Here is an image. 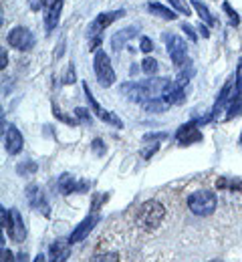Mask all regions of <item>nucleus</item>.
<instances>
[{
    "label": "nucleus",
    "mask_w": 242,
    "mask_h": 262,
    "mask_svg": "<svg viewBox=\"0 0 242 262\" xmlns=\"http://www.w3.org/2000/svg\"><path fill=\"white\" fill-rule=\"evenodd\" d=\"M234 85H236V79H234V77H230V81L220 89L218 99H216V103H214V107H212V111H210L212 119H218V115L224 111V107H228V105H230V99H232V93H234Z\"/></svg>",
    "instance_id": "nucleus-10"
},
{
    "label": "nucleus",
    "mask_w": 242,
    "mask_h": 262,
    "mask_svg": "<svg viewBox=\"0 0 242 262\" xmlns=\"http://www.w3.org/2000/svg\"><path fill=\"white\" fill-rule=\"evenodd\" d=\"M27 198H29V204L38 210V212H42L45 216H51V210H49V202H47V198L42 194V190L36 186V184H31L29 188H27Z\"/></svg>",
    "instance_id": "nucleus-14"
},
{
    "label": "nucleus",
    "mask_w": 242,
    "mask_h": 262,
    "mask_svg": "<svg viewBox=\"0 0 242 262\" xmlns=\"http://www.w3.org/2000/svg\"><path fill=\"white\" fill-rule=\"evenodd\" d=\"M175 139H178L180 145L200 143V141H202V131L198 129V123L190 121V123H184L180 129L175 131Z\"/></svg>",
    "instance_id": "nucleus-11"
},
{
    "label": "nucleus",
    "mask_w": 242,
    "mask_h": 262,
    "mask_svg": "<svg viewBox=\"0 0 242 262\" xmlns=\"http://www.w3.org/2000/svg\"><path fill=\"white\" fill-rule=\"evenodd\" d=\"M45 2H47V0H29V6H31V10L38 12L40 8H45Z\"/></svg>",
    "instance_id": "nucleus-35"
},
{
    "label": "nucleus",
    "mask_w": 242,
    "mask_h": 262,
    "mask_svg": "<svg viewBox=\"0 0 242 262\" xmlns=\"http://www.w3.org/2000/svg\"><path fill=\"white\" fill-rule=\"evenodd\" d=\"M53 113H55V117H59L61 121H67V123H75V119H73V117H67V115H63V113H61V109H57V107H55V111H53Z\"/></svg>",
    "instance_id": "nucleus-36"
},
{
    "label": "nucleus",
    "mask_w": 242,
    "mask_h": 262,
    "mask_svg": "<svg viewBox=\"0 0 242 262\" xmlns=\"http://www.w3.org/2000/svg\"><path fill=\"white\" fill-rule=\"evenodd\" d=\"M91 147H93V151H95L97 156H103L105 149H107V147H105V143L101 141V139H95V141L91 143Z\"/></svg>",
    "instance_id": "nucleus-30"
},
{
    "label": "nucleus",
    "mask_w": 242,
    "mask_h": 262,
    "mask_svg": "<svg viewBox=\"0 0 242 262\" xmlns=\"http://www.w3.org/2000/svg\"><path fill=\"white\" fill-rule=\"evenodd\" d=\"M162 99L166 101V105H175V103H182L186 95H184V85L178 83V81H170L162 93Z\"/></svg>",
    "instance_id": "nucleus-15"
},
{
    "label": "nucleus",
    "mask_w": 242,
    "mask_h": 262,
    "mask_svg": "<svg viewBox=\"0 0 242 262\" xmlns=\"http://www.w3.org/2000/svg\"><path fill=\"white\" fill-rule=\"evenodd\" d=\"M147 10L153 12V14H158V16H162V18H166V20H175V18H178V14L173 12L172 8H166V6L160 4V2H149V4H147Z\"/></svg>",
    "instance_id": "nucleus-20"
},
{
    "label": "nucleus",
    "mask_w": 242,
    "mask_h": 262,
    "mask_svg": "<svg viewBox=\"0 0 242 262\" xmlns=\"http://www.w3.org/2000/svg\"><path fill=\"white\" fill-rule=\"evenodd\" d=\"M23 145H25L23 133L16 129V127L8 125V127L4 129V149H6L10 156H16V154L23 151Z\"/></svg>",
    "instance_id": "nucleus-13"
},
{
    "label": "nucleus",
    "mask_w": 242,
    "mask_h": 262,
    "mask_svg": "<svg viewBox=\"0 0 242 262\" xmlns=\"http://www.w3.org/2000/svg\"><path fill=\"white\" fill-rule=\"evenodd\" d=\"M166 137H168V133H164V131L162 133H147V135H143V141H151V139L160 141V139H166Z\"/></svg>",
    "instance_id": "nucleus-32"
},
{
    "label": "nucleus",
    "mask_w": 242,
    "mask_h": 262,
    "mask_svg": "<svg viewBox=\"0 0 242 262\" xmlns=\"http://www.w3.org/2000/svg\"><path fill=\"white\" fill-rule=\"evenodd\" d=\"M138 27H127V29H121L119 33H115L111 36V49L115 51V53H119L134 36H138Z\"/></svg>",
    "instance_id": "nucleus-16"
},
{
    "label": "nucleus",
    "mask_w": 242,
    "mask_h": 262,
    "mask_svg": "<svg viewBox=\"0 0 242 262\" xmlns=\"http://www.w3.org/2000/svg\"><path fill=\"white\" fill-rule=\"evenodd\" d=\"M125 14V10L123 8H119V10H111V12H101V14H97L95 16V20L89 25V29H87V36L89 38H93V47L91 49H97V45L101 42V38H99V34L101 31H105L111 23H115L117 18H121Z\"/></svg>",
    "instance_id": "nucleus-4"
},
{
    "label": "nucleus",
    "mask_w": 242,
    "mask_h": 262,
    "mask_svg": "<svg viewBox=\"0 0 242 262\" xmlns=\"http://www.w3.org/2000/svg\"><path fill=\"white\" fill-rule=\"evenodd\" d=\"M170 4H172L173 8L178 10V12H182V14H186V16H190V4L186 2V0H168Z\"/></svg>",
    "instance_id": "nucleus-26"
},
{
    "label": "nucleus",
    "mask_w": 242,
    "mask_h": 262,
    "mask_svg": "<svg viewBox=\"0 0 242 262\" xmlns=\"http://www.w3.org/2000/svg\"><path fill=\"white\" fill-rule=\"evenodd\" d=\"M0 59H2V63H0V67H2V69H6V65H8V57H6V49H2V53H0Z\"/></svg>",
    "instance_id": "nucleus-37"
},
{
    "label": "nucleus",
    "mask_w": 242,
    "mask_h": 262,
    "mask_svg": "<svg viewBox=\"0 0 242 262\" xmlns=\"http://www.w3.org/2000/svg\"><path fill=\"white\" fill-rule=\"evenodd\" d=\"M216 206H218V198H216L214 192H210V190H196L194 194L188 196V208L196 216H202L204 218V216L214 214Z\"/></svg>",
    "instance_id": "nucleus-2"
},
{
    "label": "nucleus",
    "mask_w": 242,
    "mask_h": 262,
    "mask_svg": "<svg viewBox=\"0 0 242 262\" xmlns=\"http://www.w3.org/2000/svg\"><path fill=\"white\" fill-rule=\"evenodd\" d=\"M240 143H242V135H240Z\"/></svg>",
    "instance_id": "nucleus-42"
},
{
    "label": "nucleus",
    "mask_w": 242,
    "mask_h": 262,
    "mask_svg": "<svg viewBox=\"0 0 242 262\" xmlns=\"http://www.w3.org/2000/svg\"><path fill=\"white\" fill-rule=\"evenodd\" d=\"M63 83H65V85L75 83V67L73 65H69V69H67V75H65V79H63Z\"/></svg>",
    "instance_id": "nucleus-34"
},
{
    "label": "nucleus",
    "mask_w": 242,
    "mask_h": 262,
    "mask_svg": "<svg viewBox=\"0 0 242 262\" xmlns=\"http://www.w3.org/2000/svg\"><path fill=\"white\" fill-rule=\"evenodd\" d=\"M12 212V228L8 232V236L14 240V242H23L27 238V228H25V222H23V216L18 210H10Z\"/></svg>",
    "instance_id": "nucleus-17"
},
{
    "label": "nucleus",
    "mask_w": 242,
    "mask_h": 262,
    "mask_svg": "<svg viewBox=\"0 0 242 262\" xmlns=\"http://www.w3.org/2000/svg\"><path fill=\"white\" fill-rule=\"evenodd\" d=\"M57 188H59V192L63 196H69V194H87L89 188H91V184L87 180H77L71 173H63L59 178V182H57Z\"/></svg>",
    "instance_id": "nucleus-8"
},
{
    "label": "nucleus",
    "mask_w": 242,
    "mask_h": 262,
    "mask_svg": "<svg viewBox=\"0 0 242 262\" xmlns=\"http://www.w3.org/2000/svg\"><path fill=\"white\" fill-rule=\"evenodd\" d=\"M166 47H168V55L172 59V63L175 67H182L186 61H188V47H186V40L178 34H164L162 36Z\"/></svg>",
    "instance_id": "nucleus-6"
},
{
    "label": "nucleus",
    "mask_w": 242,
    "mask_h": 262,
    "mask_svg": "<svg viewBox=\"0 0 242 262\" xmlns=\"http://www.w3.org/2000/svg\"><path fill=\"white\" fill-rule=\"evenodd\" d=\"M83 91H85V99H87V103H89L91 111L95 113V117H99L103 123L111 125V127H117V129H121V127H123V121H121L115 113L107 111L105 107H101V105L97 103V99H95V95L91 93V89H89V85H87V83H83Z\"/></svg>",
    "instance_id": "nucleus-5"
},
{
    "label": "nucleus",
    "mask_w": 242,
    "mask_h": 262,
    "mask_svg": "<svg viewBox=\"0 0 242 262\" xmlns=\"http://www.w3.org/2000/svg\"><path fill=\"white\" fill-rule=\"evenodd\" d=\"M139 49H141L143 53H151V51H153V42H151V38H147V36H141Z\"/></svg>",
    "instance_id": "nucleus-29"
},
{
    "label": "nucleus",
    "mask_w": 242,
    "mask_h": 262,
    "mask_svg": "<svg viewBox=\"0 0 242 262\" xmlns=\"http://www.w3.org/2000/svg\"><path fill=\"white\" fill-rule=\"evenodd\" d=\"M198 31L202 33V36H204V38H208V36H210V31H208V27H206V25H202V23L198 25Z\"/></svg>",
    "instance_id": "nucleus-38"
},
{
    "label": "nucleus",
    "mask_w": 242,
    "mask_h": 262,
    "mask_svg": "<svg viewBox=\"0 0 242 262\" xmlns=\"http://www.w3.org/2000/svg\"><path fill=\"white\" fill-rule=\"evenodd\" d=\"M222 8H224V12L228 14L230 23H232L234 27H238V25H240V16H238V12H236V10H232V6H230L228 2H224V4H222Z\"/></svg>",
    "instance_id": "nucleus-25"
},
{
    "label": "nucleus",
    "mask_w": 242,
    "mask_h": 262,
    "mask_svg": "<svg viewBox=\"0 0 242 262\" xmlns=\"http://www.w3.org/2000/svg\"><path fill=\"white\" fill-rule=\"evenodd\" d=\"M2 260H4V262H6V260H12V254H10V252H8V250H6L4 246H2Z\"/></svg>",
    "instance_id": "nucleus-39"
},
{
    "label": "nucleus",
    "mask_w": 242,
    "mask_h": 262,
    "mask_svg": "<svg viewBox=\"0 0 242 262\" xmlns=\"http://www.w3.org/2000/svg\"><path fill=\"white\" fill-rule=\"evenodd\" d=\"M236 85H234V93L230 99V105H228V119H234L242 113V59L238 61V69H236Z\"/></svg>",
    "instance_id": "nucleus-9"
},
{
    "label": "nucleus",
    "mask_w": 242,
    "mask_h": 262,
    "mask_svg": "<svg viewBox=\"0 0 242 262\" xmlns=\"http://www.w3.org/2000/svg\"><path fill=\"white\" fill-rule=\"evenodd\" d=\"M182 31L190 36V40H192V42H196V40H198V34L194 33V27H190V25H186V23H184V25H182Z\"/></svg>",
    "instance_id": "nucleus-33"
},
{
    "label": "nucleus",
    "mask_w": 242,
    "mask_h": 262,
    "mask_svg": "<svg viewBox=\"0 0 242 262\" xmlns=\"http://www.w3.org/2000/svg\"><path fill=\"white\" fill-rule=\"evenodd\" d=\"M75 115L79 117V121H81V123H89V125H91V113H89L87 109L77 107V109H75Z\"/></svg>",
    "instance_id": "nucleus-27"
},
{
    "label": "nucleus",
    "mask_w": 242,
    "mask_h": 262,
    "mask_svg": "<svg viewBox=\"0 0 242 262\" xmlns=\"http://www.w3.org/2000/svg\"><path fill=\"white\" fill-rule=\"evenodd\" d=\"M192 6L196 8V12H198V16L206 23V25H216V18L210 14V10H208V6L204 2H200V0H192Z\"/></svg>",
    "instance_id": "nucleus-21"
},
{
    "label": "nucleus",
    "mask_w": 242,
    "mask_h": 262,
    "mask_svg": "<svg viewBox=\"0 0 242 262\" xmlns=\"http://www.w3.org/2000/svg\"><path fill=\"white\" fill-rule=\"evenodd\" d=\"M16 171L23 176V173H35L36 171V164L35 162H29V164L25 165V164H20L18 167H16Z\"/></svg>",
    "instance_id": "nucleus-28"
},
{
    "label": "nucleus",
    "mask_w": 242,
    "mask_h": 262,
    "mask_svg": "<svg viewBox=\"0 0 242 262\" xmlns=\"http://www.w3.org/2000/svg\"><path fill=\"white\" fill-rule=\"evenodd\" d=\"M91 260H93V262H99V260H111V262H117V260H119V256L111 252V254H97V256H93Z\"/></svg>",
    "instance_id": "nucleus-31"
},
{
    "label": "nucleus",
    "mask_w": 242,
    "mask_h": 262,
    "mask_svg": "<svg viewBox=\"0 0 242 262\" xmlns=\"http://www.w3.org/2000/svg\"><path fill=\"white\" fill-rule=\"evenodd\" d=\"M0 218H2V228H4V232H10V228H12V212L6 210V208H2L0 210Z\"/></svg>",
    "instance_id": "nucleus-24"
},
{
    "label": "nucleus",
    "mask_w": 242,
    "mask_h": 262,
    "mask_svg": "<svg viewBox=\"0 0 242 262\" xmlns=\"http://www.w3.org/2000/svg\"><path fill=\"white\" fill-rule=\"evenodd\" d=\"M97 222H99V214H91V216L83 218V222L77 224V228L71 232V236H69L71 244H79V242H83V240L89 236V232L97 226Z\"/></svg>",
    "instance_id": "nucleus-12"
},
{
    "label": "nucleus",
    "mask_w": 242,
    "mask_h": 262,
    "mask_svg": "<svg viewBox=\"0 0 242 262\" xmlns=\"http://www.w3.org/2000/svg\"><path fill=\"white\" fill-rule=\"evenodd\" d=\"M93 69H95V77H97V83L103 87V89H109L113 83H115V71H113V65L109 61V55L105 51H97L95 57H93Z\"/></svg>",
    "instance_id": "nucleus-3"
},
{
    "label": "nucleus",
    "mask_w": 242,
    "mask_h": 262,
    "mask_svg": "<svg viewBox=\"0 0 242 262\" xmlns=\"http://www.w3.org/2000/svg\"><path fill=\"white\" fill-rule=\"evenodd\" d=\"M55 2H59V0H47V2H45V8H49V6L55 4Z\"/></svg>",
    "instance_id": "nucleus-40"
},
{
    "label": "nucleus",
    "mask_w": 242,
    "mask_h": 262,
    "mask_svg": "<svg viewBox=\"0 0 242 262\" xmlns=\"http://www.w3.org/2000/svg\"><path fill=\"white\" fill-rule=\"evenodd\" d=\"M49 254H51V258L53 260H67L71 256V242H55V244H51V250H49Z\"/></svg>",
    "instance_id": "nucleus-19"
},
{
    "label": "nucleus",
    "mask_w": 242,
    "mask_h": 262,
    "mask_svg": "<svg viewBox=\"0 0 242 262\" xmlns=\"http://www.w3.org/2000/svg\"><path fill=\"white\" fill-rule=\"evenodd\" d=\"M16 258H18V260H27V254H25V252H20Z\"/></svg>",
    "instance_id": "nucleus-41"
},
{
    "label": "nucleus",
    "mask_w": 242,
    "mask_h": 262,
    "mask_svg": "<svg viewBox=\"0 0 242 262\" xmlns=\"http://www.w3.org/2000/svg\"><path fill=\"white\" fill-rule=\"evenodd\" d=\"M61 10H63V0H59V2H55V4H51L47 8V14H45V27H47V31H53L59 25Z\"/></svg>",
    "instance_id": "nucleus-18"
},
{
    "label": "nucleus",
    "mask_w": 242,
    "mask_h": 262,
    "mask_svg": "<svg viewBox=\"0 0 242 262\" xmlns=\"http://www.w3.org/2000/svg\"><path fill=\"white\" fill-rule=\"evenodd\" d=\"M216 188L220 190H236V188H242V180H230V178H220L216 182Z\"/></svg>",
    "instance_id": "nucleus-23"
},
{
    "label": "nucleus",
    "mask_w": 242,
    "mask_h": 262,
    "mask_svg": "<svg viewBox=\"0 0 242 262\" xmlns=\"http://www.w3.org/2000/svg\"><path fill=\"white\" fill-rule=\"evenodd\" d=\"M6 42L16 51H29L35 47V34L27 27H16L6 34Z\"/></svg>",
    "instance_id": "nucleus-7"
},
{
    "label": "nucleus",
    "mask_w": 242,
    "mask_h": 262,
    "mask_svg": "<svg viewBox=\"0 0 242 262\" xmlns=\"http://www.w3.org/2000/svg\"><path fill=\"white\" fill-rule=\"evenodd\" d=\"M164 218H166V208L156 200H147L139 206L136 224L145 232H151L164 222Z\"/></svg>",
    "instance_id": "nucleus-1"
},
{
    "label": "nucleus",
    "mask_w": 242,
    "mask_h": 262,
    "mask_svg": "<svg viewBox=\"0 0 242 262\" xmlns=\"http://www.w3.org/2000/svg\"><path fill=\"white\" fill-rule=\"evenodd\" d=\"M141 71H143L145 75L153 77V75H158V71H160V65H158V61H156L153 57H145V59L141 61Z\"/></svg>",
    "instance_id": "nucleus-22"
}]
</instances>
